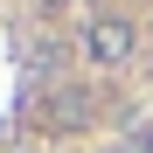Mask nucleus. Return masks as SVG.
I'll return each instance as SVG.
<instances>
[{"label":"nucleus","instance_id":"f257e3e1","mask_svg":"<svg viewBox=\"0 0 153 153\" xmlns=\"http://www.w3.org/2000/svg\"><path fill=\"white\" fill-rule=\"evenodd\" d=\"M42 125H63V132H70V125H84L91 118V91L84 84H56V91H42Z\"/></svg>","mask_w":153,"mask_h":153},{"label":"nucleus","instance_id":"f03ea898","mask_svg":"<svg viewBox=\"0 0 153 153\" xmlns=\"http://www.w3.org/2000/svg\"><path fill=\"white\" fill-rule=\"evenodd\" d=\"M84 49H91V63H125L132 56V28H125V21H91Z\"/></svg>","mask_w":153,"mask_h":153},{"label":"nucleus","instance_id":"7ed1b4c3","mask_svg":"<svg viewBox=\"0 0 153 153\" xmlns=\"http://www.w3.org/2000/svg\"><path fill=\"white\" fill-rule=\"evenodd\" d=\"M125 153H153V139H125Z\"/></svg>","mask_w":153,"mask_h":153}]
</instances>
